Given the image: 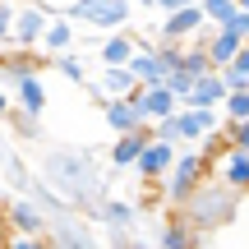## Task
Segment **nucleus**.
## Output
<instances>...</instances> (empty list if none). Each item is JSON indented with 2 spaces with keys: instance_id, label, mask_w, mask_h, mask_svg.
I'll list each match as a JSON object with an SVG mask.
<instances>
[{
  "instance_id": "f257e3e1",
  "label": "nucleus",
  "mask_w": 249,
  "mask_h": 249,
  "mask_svg": "<svg viewBox=\"0 0 249 249\" xmlns=\"http://www.w3.org/2000/svg\"><path fill=\"white\" fill-rule=\"evenodd\" d=\"M42 180L70 208H97L102 198H107L102 171L92 166L88 152H74V148H51V152H46V157H42Z\"/></svg>"
},
{
  "instance_id": "f03ea898",
  "label": "nucleus",
  "mask_w": 249,
  "mask_h": 249,
  "mask_svg": "<svg viewBox=\"0 0 249 249\" xmlns=\"http://www.w3.org/2000/svg\"><path fill=\"white\" fill-rule=\"evenodd\" d=\"M180 217H185L189 226H194V235H198V245L208 240L213 231H222V226H231L235 217H240V189H231L226 180H198L194 185V194L180 203Z\"/></svg>"
},
{
  "instance_id": "7ed1b4c3",
  "label": "nucleus",
  "mask_w": 249,
  "mask_h": 249,
  "mask_svg": "<svg viewBox=\"0 0 249 249\" xmlns=\"http://www.w3.org/2000/svg\"><path fill=\"white\" fill-rule=\"evenodd\" d=\"M208 171H213V161H208L203 152L194 148V143H180L176 161H171V166H166V176L157 180V185H161V198H166L171 208H180L189 194H194V185L208 176Z\"/></svg>"
},
{
  "instance_id": "20e7f679",
  "label": "nucleus",
  "mask_w": 249,
  "mask_h": 249,
  "mask_svg": "<svg viewBox=\"0 0 249 249\" xmlns=\"http://www.w3.org/2000/svg\"><path fill=\"white\" fill-rule=\"evenodd\" d=\"M55 14H70L74 23H88L97 33H116V28H124L134 18V0H70Z\"/></svg>"
},
{
  "instance_id": "39448f33",
  "label": "nucleus",
  "mask_w": 249,
  "mask_h": 249,
  "mask_svg": "<svg viewBox=\"0 0 249 249\" xmlns=\"http://www.w3.org/2000/svg\"><path fill=\"white\" fill-rule=\"evenodd\" d=\"M5 222H9V231H14V235H28V240L46 245V222H51V213H46L33 194H23V198H14V203H5Z\"/></svg>"
},
{
  "instance_id": "423d86ee",
  "label": "nucleus",
  "mask_w": 249,
  "mask_h": 249,
  "mask_svg": "<svg viewBox=\"0 0 249 249\" xmlns=\"http://www.w3.org/2000/svg\"><path fill=\"white\" fill-rule=\"evenodd\" d=\"M92 213H97L102 231H107L116 245H134V240H139V235H134V226H139V208H134V203H124V198H111V194H107L97 208H92Z\"/></svg>"
},
{
  "instance_id": "0eeeda50",
  "label": "nucleus",
  "mask_w": 249,
  "mask_h": 249,
  "mask_svg": "<svg viewBox=\"0 0 249 249\" xmlns=\"http://www.w3.org/2000/svg\"><path fill=\"white\" fill-rule=\"evenodd\" d=\"M46 245L88 249V245H97V235H92V226L83 222L74 208H60V213H51V222H46Z\"/></svg>"
},
{
  "instance_id": "6e6552de",
  "label": "nucleus",
  "mask_w": 249,
  "mask_h": 249,
  "mask_svg": "<svg viewBox=\"0 0 249 249\" xmlns=\"http://www.w3.org/2000/svg\"><path fill=\"white\" fill-rule=\"evenodd\" d=\"M176 152H180V143H166V139H157V134H152V139L139 148V157H134L129 171H134L139 180H148V185H157V180L166 176V166L176 161Z\"/></svg>"
},
{
  "instance_id": "1a4fd4ad",
  "label": "nucleus",
  "mask_w": 249,
  "mask_h": 249,
  "mask_svg": "<svg viewBox=\"0 0 249 249\" xmlns=\"http://www.w3.org/2000/svg\"><path fill=\"white\" fill-rule=\"evenodd\" d=\"M203 28H208V18H203V9H198V0H194V5L171 9V14L161 18V33H157V37H171V42H189V37H203Z\"/></svg>"
},
{
  "instance_id": "9d476101",
  "label": "nucleus",
  "mask_w": 249,
  "mask_h": 249,
  "mask_svg": "<svg viewBox=\"0 0 249 249\" xmlns=\"http://www.w3.org/2000/svg\"><path fill=\"white\" fill-rule=\"evenodd\" d=\"M180 143H198L203 134L222 129V107H180Z\"/></svg>"
},
{
  "instance_id": "9b49d317",
  "label": "nucleus",
  "mask_w": 249,
  "mask_h": 249,
  "mask_svg": "<svg viewBox=\"0 0 249 249\" xmlns=\"http://www.w3.org/2000/svg\"><path fill=\"white\" fill-rule=\"evenodd\" d=\"M213 171H217V180H226L231 189H240V194H249V148H226V152H217L213 157Z\"/></svg>"
},
{
  "instance_id": "f8f14e48",
  "label": "nucleus",
  "mask_w": 249,
  "mask_h": 249,
  "mask_svg": "<svg viewBox=\"0 0 249 249\" xmlns=\"http://www.w3.org/2000/svg\"><path fill=\"white\" fill-rule=\"evenodd\" d=\"M139 88V74L129 70V65H102V79L97 83H88V92L92 97H129V92Z\"/></svg>"
},
{
  "instance_id": "ddd939ff",
  "label": "nucleus",
  "mask_w": 249,
  "mask_h": 249,
  "mask_svg": "<svg viewBox=\"0 0 249 249\" xmlns=\"http://www.w3.org/2000/svg\"><path fill=\"white\" fill-rule=\"evenodd\" d=\"M42 28H46V9H42V5H23V9H14V33H9V42L37 51Z\"/></svg>"
},
{
  "instance_id": "4468645a",
  "label": "nucleus",
  "mask_w": 249,
  "mask_h": 249,
  "mask_svg": "<svg viewBox=\"0 0 249 249\" xmlns=\"http://www.w3.org/2000/svg\"><path fill=\"white\" fill-rule=\"evenodd\" d=\"M226 79H222V70H208V74H194V83H189V97L180 102V107H222V97H226Z\"/></svg>"
},
{
  "instance_id": "2eb2a0df",
  "label": "nucleus",
  "mask_w": 249,
  "mask_h": 249,
  "mask_svg": "<svg viewBox=\"0 0 249 249\" xmlns=\"http://www.w3.org/2000/svg\"><path fill=\"white\" fill-rule=\"evenodd\" d=\"M203 46H208V55H213V70H222V65H231V55L245 46V37L231 33V28H203Z\"/></svg>"
},
{
  "instance_id": "dca6fc26",
  "label": "nucleus",
  "mask_w": 249,
  "mask_h": 249,
  "mask_svg": "<svg viewBox=\"0 0 249 249\" xmlns=\"http://www.w3.org/2000/svg\"><path fill=\"white\" fill-rule=\"evenodd\" d=\"M148 139H152V124H139V129H129V134H116V143H111V166H116V171H129L134 157H139V148Z\"/></svg>"
},
{
  "instance_id": "f3484780",
  "label": "nucleus",
  "mask_w": 249,
  "mask_h": 249,
  "mask_svg": "<svg viewBox=\"0 0 249 249\" xmlns=\"http://www.w3.org/2000/svg\"><path fill=\"white\" fill-rule=\"evenodd\" d=\"M70 46H74V18H70V14H55V18H46L37 51H46V55H60V51H70Z\"/></svg>"
},
{
  "instance_id": "a211bd4d",
  "label": "nucleus",
  "mask_w": 249,
  "mask_h": 249,
  "mask_svg": "<svg viewBox=\"0 0 249 249\" xmlns=\"http://www.w3.org/2000/svg\"><path fill=\"white\" fill-rule=\"evenodd\" d=\"M107 124L116 134H129V129H139V124H148V116L139 111L134 97H107Z\"/></svg>"
},
{
  "instance_id": "6ab92c4d",
  "label": "nucleus",
  "mask_w": 249,
  "mask_h": 249,
  "mask_svg": "<svg viewBox=\"0 0 249 249\" xmlns=\"http://www.w3.org/2000/svg\"><path fill=\"white\" fill-rule=\"evenodd\" d=\"M129 70L139 74V83H161V79H166V65H161V55L152 51V46H134Z\"/></svg>"
},
{
  "instance_id": "aec40b11",
  "label": "nucleus",
  "mask_w": 249,
  "mask_h": 249,
  "mask_svg": "<svg viewBox=\"0 0 249 249\" xmlns=\"http://www.w3.org/2000/svg\"><path fill=\"white\" fill-rule=\"evenodd\" d=\"M176 70H185V74H208V70H213V55H208L203 37L180 42V65H176Z\"/></svg>"
},
{
  "instance_id": "412c9836",
  "label": "nucleus",
  "mask_w": 249,
  "mask_h": 249,
  "mask_svg": "<svg viewBox=\"0 0 249 249\" xmlns=\"http://www.w3.org/2000/svg\"><path fill=\"white\" fill-rule=\"evenodd\" d=\"M97 51H102V65H129V55H134V33H120V28H116V37L97 42Z\"/></svg>"
},
{
  "instance_id": "4be33fe9",
  "label": "nucleus",
  "mask_w": 249,
  "mask_h": 249,
  "mask_svg": "<svg viewBox=\"0 0 249 249\" xmlns=\"http://www.w3.org/2000/svg\"><path fill=\"white\" fill-rule=\"evenodd\" d=\"M14 88H18V107H23V111H33V116H42V111H46V88H42L37 74H23Z\"/></svg>"
},
{
  "instance_id": "5701e85b",
  "label": "nucleus",
  "mask_w": 249,
  "mask_h": 249,
  "mask_svg": "<svg viewBox=\"0 0 249 249\" xmlns=\"http://www.w3.org/2000/svg\"><path fill=\"white\" fill-rule=\"evenodd\" d=\"M157 245L161 249H185V245H198V235H194V226H189L185 217H176V222H166L157 231Z\"/></svg>"
},
{
  "instance_id": "b1692460",
  "label": "nucleus",
  "mask_w": 249,
  "mask_h": 249,
  "mask_svg": "<svg viewBox=\"0 0 249 249\" xmlns=\"http://www.w3.org/2000/svg\"><path fill=\"white\" fill-rule=\"evenodd\" d=\"M0 74H5L9 83H18L23 74H37V60H33V51H28V46H18L14 55H0Z\"/></svg>"
},
{
  "instance_id": "393cba45",
  "label": "nucleus",
  "mask_w": 249,
  "mask_h": 249,
  "mask_svg": "<svg viewBox=\"0 0 249 249\" xmlns=\"http://www.w3.org/2000/svg\"><path fill=\"white\" fill-rule=\"evenodd\" d=\"M222 116L226 120H245L249 116V88H231L222 97Z\"/></svg>"
},
{
  "instance_id": "a878e982",
  "label": "nucleus",
  "mask_w": 249,
  "mask_h": 249,
  "mask_svg": "<svg viewBox=\"0 0 249 249\" xmlns=\"http://www.w3.org/2000/svg\"><path fill=\"white\" fill-rule=\"evenodd\" d=\"M198 9H203V18H208V28H222L226 18L235 14V0H198Z\"/></svg>"
},
{
  "instance_id": "bb28decb",
  "label": "nucleus",
  "mask_w": 249,
  "mask_h": 249,
  "mask_svg": "<svg viewBox=\"0 0 249 249\" xmlns=\"http://www.w3.org/2000/svg\"><path fill=\"white\" fill-rule=\"evenodd\" d=\"M55 70H60V74H65L70 83H88V70H83V60L74 55V46H70V51H60V55H55Z\"/></svg>"
},
{
  "instance_id": "cd10ccee",
  "label": "nucleus",
  "mask_w": 249,
  "mask_h": 249,
  "mask_svg": "<svg viewBox=\"0 0 249 249\" xmlns=\"http://www.w3.org/2000/svg\"><path fill=\"white\" fill-rule=\"evenodd\" d=\"M161 83L176 92V102H185V97H189V83H194V74H185V70H166V79H161Z\"/></svg>"
},
{
  "instance_id": "c85d7f7f",
  "label": "nucleus",
  "mask_w": 249,
  "mask_h": 249,
  "mask_svg": "<svg viewBox=\"0 0 249 249\" xmlns=\"http://www.w3.org/2000/svg\"><path fill=\"white\" fill-rule=\"evenodd\" d=\"M9 116H14V129L23 134V139H37V116H33V111L18 107V111H9Z\"/></svg>"
},
{
  "instance_id": "c756f323",
  "label": "nucleus",
  "mask_w": 249,
  "mask_h": 249,
  "mask_svg": "<svg viewBox=\"0 0 249 249\" xmlns=\"http://www.w3.org/2000/svg\"><path fill=\"white\" fill-rule=\"evenodd\" d=\"M226 139H231L235 148H249V116L245 120H226Z\"/></svg>"
},
{
  "instance_id": "7c9ffc66",
  "label": "nucleus",
  "mask_w": 249,
  "mask_h": 249,
  "mask_svg": "<svg viewBox=\"0 0 249 249\" xmlns=\"http://www.w3.org/2000/svg\"><path fill=\"white\" fill-rule=\"evenodd\" d=\"M222 28H231V33H240V37H249V9H240V5H235V14L226 18Z\"/></svg>"
},
{
  "instance_id": "2f4dec72",
  "label": "nucleus",
  "mask_w": 249,
  "mask_h": 249,
  "mask_svg": "<svg viewBox=\"0 0 249 249\" xmlns=\"http://www.w3.org/2000/svg\"><path fill=\"white\" fill-rule=\"evenodd\" d=\"M9 33H14V5L0 0V42H9Z\"/></svg>"
},
{
  "instance_id": "473e14b6",
  "label": "nucleus",
  "mask_w": 249,
  "mask_h": 249,
  "mask_svg": "<svg viewBox=\"0 0 249 249\" xmlns=\"http://www.w3.org/2000/svg\"><path fill=\"white\" fill-rule=\"evenodd\" d=\"M231 70H240V74H245V83H249V46H240V51L231 55Z\"/></svg>"
},
{
  "instance_id": "72a5a7b5",
  "label": "nucleus",
  "mask_w": 249,
  "mask_h": 249,
  "mask_svg": "<svg viewBox=\"0 0 249 249\" xmlns=\"http://www.w3.org/2000/svg\"><path fill=\"white\" fill-rule=\"evenodd\" d=\"M180 5H194V0H157V9H161V14H171V9H180Z\"/></svg>"
},
{
  "instance_id": "f704fd0d",
  "label": "nucleus",
  "mask_w": 249,
  "mask_h": 249,
  "mask_svg": "<svg viewBox=\"0 0 249 249\" xmlns=\"http://www.w3.org/2000/svg\"><path fill=\"white\" fill-rule=\"evenodd\" d=\"M9 240V222H5V208H0V245Z\"/></svg>"
},
{
  "instance_id": "c9c22d12",
  "label": "nucleus",
  "mask_w": 249,
  "mask_h": 249,
  "mask_svg": "<svg viewBox=\"0 0 249 249\" xmlns=\"http://www.w3.org/2000/svg\"><path fill=\"white\" fill-rule=\"evenodd\" d=\"M0 116H9V97H5V92H0Z\"/></svg>"
},
{
  "instance_id": "e433bc0d",
  "label": "nucleus",
  "mask_w": 249,
  "mask_h": 249,
  "mask_svg": "<svg viewBox=\"0 0 249 249\" xmlns=\"http://www.w3.org/2000/svg\"><path fill=\"white\" fill-rule=\"evenodd\" d=\"M139 9H157V0H139Z\"/></svg>"
},
{
  "instance_id": "4c0bfd02",
  "label": "nucleus",
  "mask_w": 249,
  "mask_h": 249,
  "mask_svg": "<svg viewBox=\"0 0 249 249\" xmlns=\"http://www.w3.org/2000/svg\"><path fill=\"white\" fill-rule=\"evenodd\" d=\"M235 5H240V9H249V0H235Z\"/></svg>"
},
{
  "instance_id": "58836bf2",
  "label": "nucleus",
  "mask_w": 249,
  "mask_h": 249,
  "mask_svg": "<svg viewBox=\"0 0 249 249\" xmlns=\"http://www.w3.org/2000/svg\"><path fill=\"white\" fill-rule=\"evenodd\" d=\"M245 46H249V37H245Z\"/></svg>"
}]
</instances>
